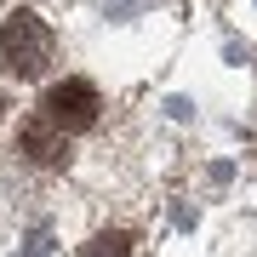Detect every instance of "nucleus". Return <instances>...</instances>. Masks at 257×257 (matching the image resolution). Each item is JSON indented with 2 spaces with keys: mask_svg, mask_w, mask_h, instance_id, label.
<instances>
[{
  "mask_svg": "<svg viewBox=\"0 0 257 257\" xmlns=\"http://www.w3.org/2000/svg\"><path fill=\"white\" fill-rule=\"evenodd\" d=\"M0 114H6V103H0Z\"/></svg>",
  "mask_w": 257,
  "mask_h": 257,
  "instance_id": "obj_5",
  "label": "nucleus"
},
{
  "mask_svg": "<svg viewBox=\"0 0 257 257\" xmlns=\"http://www.w3.org/2000/svg\"><path fill=\"white\" fill-rule=\"evenodd\" d=\"M18 149H23V160L29 166H69V138H63V126L57 120H46V114H35L29 126L18 132Z\"/></svg>",
  "mask_w": 257,
  "mask_h": 257,
  "instance_id": "obj_3",
  "label": "nucleus"
},
{
  "mask_svg": "<svg viewBox=\"0 0 257 257\" xmlns=\"http://www.w3.org/2000/svg\"><path fill=\"white\" fill-rule=\"evenodd\" d=\"M52 63V35L35 12H12L0 23V69L18 74V80H40Z\"/></svg>",
  "mask_w": 257,
  "mask_h": 257,
  "instance_id": "obj_1",
  "label": "nucleus"
},
{
  "mask_svg": "<svg viewBox=\"0 0 257 257\" xmlns=\"http://www.w3.org/2000/svg\"><path fill=\"white\" fill-rule=\"evenodd\" d=\"M80 257H138V246H132V234L103 229V234H92V240L80 246Z\"/></svg>",
  "mask_w": 257,
  "mask_h": 257,
  "instance_id": "obj_4",
  "label": "nucleus"
},
{
  "mask_svg": "<svg viewBox=\"0 0 257 257\" xmlns=\"http://www.w3.org/2000/svg\"><path fill=\"white\" fill-rule=\"evenodd\" d=\"M97 86L92 80H80V74H74V80H57L46 97H40V114L46 120H57V126L63 132H86V126H97Z\"/></svg>",
  "mask_w": 257,
  "mask_h": 257,
  "instance_id": "obj_2",
  "label": "nucleus"
}]
</instances>
